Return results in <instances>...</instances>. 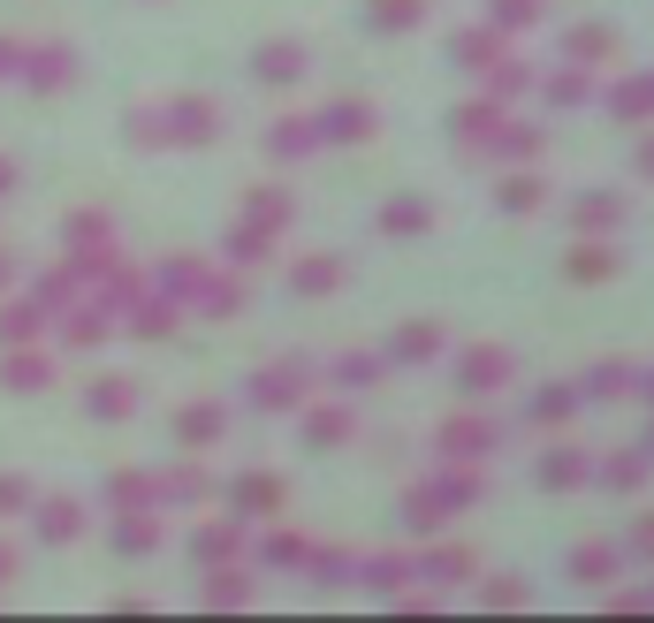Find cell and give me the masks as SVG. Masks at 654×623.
<instances>
[{"instance_id": "d4e9b609", "label": "cell", "mask_w": 654, "mask_h": 623, "mask_svg": "<svg viewBox=\"0 0 654 623\" xmlns=\"http://www.w3.org/2000/svg\"><path fill=\"white\" fill-rule=\"evenodd\" d=\"M0 334H8V342H31V334H38V312H31V305H8V312H0Z\"/></svg>"}, {"instance_id": "d6986e66", "label": "cell", "mask_w": 654, "mask_h": 623, "mask_svg": "<svg viewBox=\"0 0 654 623\" xmlns=\"http://www.w3.org/2000/svg\"><path fill=\"white\" fill-rule=\"evenodd\" d=\"M494 153L502 160H533L540 153V130H494Z\"/></svg>"}, {"instance_id": "b9f144b4", "label": "cell", "mask_w": 654, "mask_h": 623, "mask_svg": "<svg viewBox=\"0 0 654 623\" xmlns=\"http://www.w3.org/2000/svg\"><path fill=\"white\" fill-rule=\"evenodd\" d=\"M0 282H8V259H0Z\"/></svg>"}, {"instance_id": "8d00e7d4", "label": "cell", "mask_w": 654, "mask_h": 623, "mask_svg": "<svg viewBox=\"0 0 654 623\" xmlns=\"http://www.w3.org/2000/svg\"><path fill=\"white\" fill-rule=\"evenodd\" d=\"M640 471H647L640 457H609V486H640Z\"/></svg>"}, {"instance_id": "e0dca14e", "label": "cell", "mask_w": 654, "mask_h": 623, "mask_svg": "<svg viewBox=\"0 0 654 623\" xmlns=\"http://www.w3.org/2000/svg\"><path fill=\"white\" fill-rule=\"evenodd\" d=\"M335 282H342L335 259H305V267H297V290H305V297H320V290H335Z\"/></svg>"}, {"instance_id": "ab89813d", "label": "cell", "mask_w": 654, "mask_h": 623, "mask_svg": "<svg viewBox=\"0 0 654 623\" xmlns=\"http://www.w3.org/2000/svg\"><path fill=\"white\" fill-rule=\"evenodd\" d=\"M640 167H647V175H654V145H647V153H640Z\"/></svg>"}, {"instance_id": "f35d334b", "label": "cell", "mask_w": 654, "mask_h": 623, "mask_svg": "<svg viewBox=\"0 0 654 623\" xmlns=\"http://www.w3.org/2000/svg\"><path fill=\"white\" fill-rule=\"evenodd\" d=\"M8 571H15V548H0V578H8Z\"/></svg>"}, {"instance_id": "5b68a950", "label": "cell", "mask_w": 654, "mask_h": 623, "mask_svg": "<svg viewBox=\"0 0 654 623\" xmlns=\"http://www.w3.org/2000/svg\"><path fill=\"white\" fill-rule=\"evenodd\" d=\"M457 380H465L472 396H494V388L510 380V350H465V365H457Z\"/></svg>"}, {"instance_id": "60d3db41", "label": "cell", "mask_w": 654, "mask_h": 623, "mask_svg": "<svg viewBox=\"0 0 654 623\" xmlns=\"http://www.w3.org/2000/svg\"><path fill=\"white\" fill-rule=\"evenodd\" d=\"M0 190H8V160H0Z\"/></svg>"}, {"instance_id": "8fae6325", "label": "cell", "mask_w": 654, "mask_h": 623, "mask_svg": "<svg viewBox=\"0 0 654 623\" xmlns=\"http://www.w3.org/2000/svg\"><path fill=\"white\" fill-rule=\"evenodd\" d=\"M38 532H46V540H77V532H84V509H77V502H61V494H54V502H46V509H38Z\"/></svg>"}, {"instance_id": "74e56055", "label": "cell", "mask_w": 654, "mask_h": 623, "mask_svg": "<svg viewBox=\"0 0 654 623\" xmlns=\"http://www.w3.org/2000/svg\"><path fill=\"white\" fill-rule=\"evenodd\" d=\"M229 548H236V532H198V563L206 555H229Z\"/></svg>"}, {"instance_id": "2e32d148", "label": "cell", "mask_w": 654, "mask_h": 623, "mask_svg": "<svg viewBox=\"0 0 654 623\" xmlns=\"http://www.w3.org/2000/svg\"><path fill=\"white\" fill-rule=\"evenodd\" d=\"M533 8H540V0H488V23H494V31H525Z\"/></svg>"}, {"instance_id": "6da1fadb", "label": "cell", "mask_w": 654, "mask_h": 623, "mask_svg": "<svg viewBox=\"0 0 654 623\" xmlns=\"http://www.w3.org/2000/svg\"><path fill=\"white\" fill-rule=\"evenodd\" d=\"M221 426H229V419H221V403H183V411H175V442H183L190 457H198V449H213V442H221Z\"/></svg>"}, {"instance_id": "30bf717a", "label": "cell", "mask_w": 654, "mask_h": 623, "mask_svg": "<svg viewBox=\"0 0 654 623\" xmlns=\"http://www.w3.org/2000/svg\"><path fill=\"white\" fill-rule=\"evenodd\" d=\"M434 350H442V327H404V334L388 342L396 365H419V357H434Z\"/></svg>"}, {"instance_id": "4dcf8cb0", "label": "cell", "mask_w": 654, "mask_h": 623, "mask_svg": "<svg viewBox=\"0 0 654 623\" xmlns=\"http://www.w3.org/2000/svg\"><path fill=\"white\" fill-rule=\"evenodd\" d=\"M115 548H122V555H145V548H153V525H145V517H122Z\"/></svg>"}, {"instance_id": "d6a6232c", "label": "cell", "mask_w": 654, "mask_h": 623, "mask_svg": "<svg viewBox=\"0 0 654 623\" xmlns=\"http://www.w3.org/2000/svg\"><path fill=\"white\" fill-rule=\"evenodd\" d=\"M8 388H46V365L38 357H8Z\"/></svg>"}, {"instance_id": "836d02e7", "label": "cell", "mask_w": 654, "mask_h": 623, "mask_svg": "<svg viewBox=\"0 0 654 623\" xmlns=\"http://www.w3.org/2000/svg\"><path fill=\"white\" fill-rule=\"evenodd\" d=\"M586 396H624V365H594L586 373Z\"/></svg>"}, {"instance_id": "484cf974", "label": "cell", "mask_w": 654, "mask_h": 623, "mask_svg": "<svg viewBox=\"0 0 654 623\" xmlns=\"http://www.w3.org/2000/svg\"><path fill=\"white\" fill-rule=\"evenodd\" d=\"M305 434H313V442H342V434H350V419H342V411H313V419H305Z\"/></svg>"}, {"instance_id": "ac0fdd59", "label": "cell", "mask_w": 654, "mask_h": 623, "mask_svg": "<svg viewBox=\"0 0 654 623\" xmlns=\"http://www.w3.org/2000/svg\"><path fill=\"white\" fill-rule=\"evenodd\" d=\"M252 221H259V228H282V221H290V198H282V190H252Z\"/></svg>"}, {"instance_id": "603a6c76", "label": "cell", "mask_w": 654, "mask_h": 623, "mask_svg": "<svg viewBox=\"0 0 654 623\" xmlns=\"http://www.w3.org/2000/svg\"><path fill=\"white\" fill-rule=\"evenodd\" d=\"M92 411H100V419H122V411H130V388H122V380H100V388H92Z\"/></svg>"}, {"instance_id": "ba28073f", "label": "cell", "mask_w": 654, "mask_h": 623, "mask_svg": "<svg viewBox=\"0 0 654 623\" xmlns=\"http://www.w3.org/2000/svg\"><path fill=\"white\" fill-rule=\"evenodd\" d=\"M579 479H586V457H579V449H548V457H540V486H548V494H563V486H579Z\"/></svg>"}, {"instance_id": "277c9868", "label": "cell", "mask_w": 654, "mask_h": 623, "mask_svg": "<svg viewBox=\"0 0 654 623\" xmlns=\"http://www.w3.org/2000/svg\"><path fill=\"white\" fill-rule=\"evenodd\" d=\"M229 494H236V517H275L282 509V479L275 471H244Z\"/></svg>"}, {"instance_id": "44dd1931", "label": "cell", "mask_w": 654, "mask_h": 623, "mask_svg": "<svg viewBox=\"0 0 654 623\" xmlns=\"http://www.w3.org/2000/svg\"><path fill=\"white\" fill-rule=\"evenodd\" d=\"M609 267H617V259H609L602 244H586V251H571V274H579V282H602Z\"/></svg>"}, {"instance_id": "4fadbf2b", "label": "cell", "mask_w": 654, "mask_h": 623, "mask_svg": "<svg viewBox=\"0 0 654 623\" xmlns=\"http://www.w3.org/2000/svg\"><path fill=\"white\" fill-rule=\"evenodd\" d=\"M609 571H617V555H609V548H602V540H586V548H579V555H571V578H586V586H602V578H609Z\"/></svg>"}, {"instance_id": "9c48e42d", "label": "cell", "mask_w": 654, "mask_h": 623, "mask_svg": "<svg viewBox=\"0 0 654 623\" xmlns=\"http://www.w3.org/2000/svg\"><path fill=\"white\" fill-rule=\"evenodd\" d=\"M15 77H31L38 92H54V84H69V54L46 46V54H31V61H15Z\"/></svg>"}, {"instance_id": "e575fe53", "label": "cell", "mask_w": 654, "mask_h": 623, "mask_svg": "<svg viewBox=\"0 0 654 623\" xmlns=\"http://www.w3.org/2000/svg\"><path fill=\"white\" fill-rule=\"evenodd\" d=\"M130 327H138V334H167V327H175V312H167V305H138Z\"/></svg>"}, {"instance_id": "f1b7e54d", "label": "cell", "mask_w": 654, "mask_h": 623, "mask_svg": "<svg viewBox=\"0 0 654 623\" xmlns=\"http://www.w3.org/2000/svg\"><path fill=\"white\" fill-rule=\"evenodd\" d=\"M571 403H579L571 388H548V396L533 403V419H540V426H556V419H571Z\"/></svg>"}, {"instance_id": "cb8c5ba5", "label": "cell", "mask_w": 654, "mask_h": 623, "mask_svg": "<svg viewBox=\"0 0 654 623\" xmlns=\"http://www.w3.org/2000/svg\"><path fill=\"white\" fill-rule=\"evenodd\" d=\"M465 571H472L465 548H434V555H427V578H465Z\"/></svg>"}, {"instance_id": "8992f818", "label": "cell", "mask_w": 654, "mask_h": 623, "mask_svg": "<svg viewBox=\"0 0 654 623\" xmlns=\"http://www.w3.org/2000/svg\"><path fill=\"white\" fill-rule=\"evenodd\" d=\"M297 388H305V380H297V365H275V373H259V380H252V403H259V411H290V403H297Z\"/></svg>"}, {"instance_id": "4316f807", "label": "cell", "mask_w": 654, "mask_h": 623, "mask_svg": "<svg viewBox=\"0 0 654 623\" xmlns=\"http://www.w3.org/2000/svg\"><path fill=\"white\" fill-rule=\"evenodd\" d=\"M586 92H594V84H586V69H571V77H556V84H548V99H556V107H579Z\"/></svg>"}, {"instance_id": "5bb4252c", "label": "cell", "mask_w": 654, "mask_h": 623, "mask_svg": "<svg viewBox=\"0 0 654 623\" xmlns=\"http://www.w3.org/2000/svg\"><path fill=\"white\" fill-rule=\"evenodd\" d=\"M267 145H275L282 160H305V153H313V122H275Z\"/></svg>"}, {"instance_id": "ffe728a7", "label": "cell", "mask_w": 654, "mask_h": 623, "mask_svg": "<svg viewBox=\"0 0 654 623\" xmlns=\"http://www.w3.org/2000/svg\"><path fill=\"white\" fill-rule=\"evenodd\" d=\"M540 198H548V190H540L533 175H517V183H502V205H510V213H533Z\"/></svg>"}, {"instance_id": "9a60e30c", "label": "cell", "mask_w": 654, "mask_h": 623, "mask_svg": "<svg viewBox=\"0 0 654 623\" xmlns=\"http://www.w3.org/2000/svg\"><path fill=\"white\" fill-rule=\"evenodd\" d=\"M365 8H373V23H381V31H411L427 0H365Z\"/></svg>"}, {"instance_id": "f546056e", "label": "cell", "mask_w": 654, "mask_h": 623, "mask_svg": "<svg viewBox=\"0 0 654 623\" xmlns=\"http://www.w3.org/2000/svg\"><path fill=\"white\" fill-rule=\"evenodd\" d=\"M107 494H115L122 509H138V502L153 494V479H138V471H115V486H107Z\"/></svg>"}, {"instance_id": "7c38bea8", "label": "cell", "mask_w": 654, "mask_h": 623, "mask_svg": "<svg viewBox=\"0 0 654 623\" xmlns=\"http://www.w3.org/2000/svg\"><path fill=\"white\" fill-rule=\"evenodd\" d=\"M427 221H434V213H427L419 198H404V205H381V228H388V236H419Z\"/></svg>"}, {"instance_id": "7a4b0ae2", "label": "cell", "mask_w": 654, "mask_h": 623, "mask_svg": "<svg viewBox=\"0 0 654 623\" xmlns=\"http://www.w3.org/2000/svg\"><path fill=\"white\" fill-rule=\"evenodd\" d=\"M320 138H335V145H358V138H373V107H358V99H335V107H320V122H313Z\"/></svg>"}, {"instance_id": "d590c367", "label": "cell", "mask_w": 654, "mask_h": 623, "mask_svg": "<svg viewBox=\"0 0 654 623\" xmlns=\"http://www.w3.org/2000/svg\"><path fill=\"white\" fill-rule=\"evenodd\" d=\"M100 236H107L100 213H77V221H69V244H100Z\"/></svg>"}, {"instance_id": "83f0119b", "label": "cell", "mask_w": 654, "mask_h": 623, "mask_svg": "<svg viewBox=\"0 0 654 623\" xmlns=\"http://www.w3.org/2000/svg\"><path fill=\"white\" fill-rule=\"evenodd\" d=\"M609 221H617V198H609V190H594V198L579 205V228H609Z\"/></svg>"}, {"instance_id": "52a82bcc", "label": "cell", "mask_w": 654, "mask_h": 623, "mask_svg": "<svg viewBox=\"0 0 654 623\" xmlns=\"http://www.w3.org/2000/svg\"><path fill=\"white\" fill-rule=\"evenodd\" d=\"M494 449V426L488 419H465V426H449L442 434V457H488Z\"/></svg>"}, {"instance_id": "7402d4cb", "label": "cell", "mask_w": 654, "mask_h": 623, "mask_svg": "<svg viewBox=\"0 0 654 623\" xmlns=\"http://www.w3.org/2000/svg\"><path fill=\"white\" fill-rule=\"evenodd\" d=\"M373 373H381V357H342L335 365V388H373Z\"/></svg>"}, {"instance_id": "1f68e13d", "label": "cell", "mask_w": 654, "mask_h": 623, "mask_svg": "<svg viewBox=\"0 0 654 623\" xmlns=\"http://www.w3.org/2000/svg\"><path fill=\"white\" fill-rule=\"evenodd\" d=\"M23 509H31V486L15 471H0V517H23Z\"/></svg>"}, {"instance_id": "3957f363", "label": "cell", "mask_w": 654, "mask_h": 623, "mask_svg": "<svg viewBox=\"0 0 654 623\" xmlns=\"http://www.w3.org/2000/svg\"><path fill=\"white\" fill-rule=\"evenodd\" d=\"M252 69H259V84H297L305 77V46L297 38H275V46L252 54Z\"/></svg>"}]
</instances>
